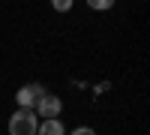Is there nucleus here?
<instances>
[{"label": "nucleus", "instance_id": "obj_1", "mask_svg": "<svg viewBox=\"0 0 150 135\" xmlns=\"http://www.w3.org/2000/svg\"><path fill=\"white\" fill-rule=\"evenodd\" d=\"M39 129V117L33 108H18L9 117V135H36Z\"/></svg>", "mask_w": 150, "mask_h": 135}, {"label": "nucleus", "instance_id": "obj_2", "mask_svg": "<svg viewBox=\"0 0 150 135\" xmlns=\"http://www.w3.org/2000/svg\"><path fill=\"white\" fill-rule=\"evenodd\" d=\"M33 111H36V117H42V120H48V117H60V111H63V99H60V96H54V93H42L39 102L33 105Z\"/></svg>", "mask_w": 150, "mask_h": 135}, {"label": "nucleus", "instance_id": "obj_3", "mask_svg": "<svg viewBox=\"0 0 150 135\" xmlns=\"http://www.w3.org/2000/svg\"><path fill=\"white\" fill-rule=\"evenodd\" d=\"M42 93H45L42 84H21L18 93H15V102H18V108H33Z\"/></svg>", "mask_w": 150, "mask_h": 135}, {"label": "nucleus", "instance_id": "obj_4", "mask_svg": "<svg viewBox=\"0 0 150 135\" xmlns=\"http://www.w3.org/2000/svg\"><path fill=\"white\" fill-rule=\"evenodd\" d=\"M36 135H66V126H63L60 117H48V120H39Z\"/></svg>", "mask_w": 150, "mask_h": 135}, {"label": "nucleus", "instance_id": "obj_5", "mask_svg": "<svg viewBox=\"0 0 150 135\" xmlns=\"http://www.w3.org/2000/svg\"><path fill=\"white\" fill-rule=\"evenodd\" d=\"M87 6L96 9V12H108L111 6H114V0H87Z\"/></svg>", "mask_w": 150, "mask_h": 135}, {"label": "nucleus", "instance_id": "obj_6", "mask_svg": "<svg viewBox=\"0 0 150 135\" xmlns=\"http://www.w3.org/2000/svg\"><path fill=\"white\" fill-rule=\"evenodd\" d=\"M75 6V0H51V9L54 12H69Z\"/></svg>", "mask_w": 150, "mask_h": 135}, {"label": "nucleus", "instance_id": "obj_7", "mask_svg": "<svg viewBox=\"0 0 150 135\" xmlns=\"http://www.w3.org/2000/svg\"><path fill=\"white\" fill-rule=\"evenodd\" d=\"M66 135H96V129H93V126H75V129L66 132Z\"/></svg>", "mask_w": 150, "mask_h": 135}]
</instances>
